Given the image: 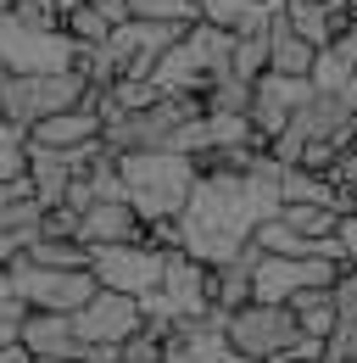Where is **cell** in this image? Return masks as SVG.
<instances>
[{"label":"cell","mask_w":357,"mask_h":363,"mask_svg":"<svg viewBox=\"0 0 357 363\" xmlns=\"http://www.w3.org/2000/svg\"><path fill=\"white\" fill-rule=\"evenodd\" d=\"M279 174H285V162L273 151H263L251 168H201V179L178 213V246L212 269L234 263L257 240V229L285 207Z\"/></svg>","instance_id":"1"},{"label":"cell","mask_w":357,"mask_h":363,"mask_svg":"<svg viewBox=\"0 0 357 363\" xmlns=\"http://www.w3.org/2000/svg\"><path fill=\"white\" fill-rule=\"evenodd\" d=\"M118 168H123L129 201L140 207L145 224L178 218L184 201H190V190H196V179H201V162L184 157V151H123Z\"/></svg>","instance_id":"2"},{"label":"cell","mask_w":357,"mask_h":363,"mask_svg":"<svg viewBox=\"0 0 357 363\" xmlns=\"http://www.w3.org/2000/svg\"><path fill=\"white\" fill-rule=\"evenodd\" d=\"M229 67H234V28L190 23L184 40L157 62L151 84H157V95H207V84Z\"/></svg>","instance_id":"3"},{"label":"cell","mask_w":357,"mask_h":363,"mask_svg":"<svg viewBox=\"0 0 357 363\" xmlns=\"http://www.w3.org/2000/svg\"><path fill=\"white\" fill-rule=\"evenodd\" d=\"M196 118H207V101L201 95H157L151 106H140V112H118V118H106V145L123 157V151H178V135L196 123Z\"/></svg>","instance_id":"4"},{"label":"cell","mask_w":357,"mask_h":363,"mask_svg":"<svg viewBox=\"0 0 357 363\" xmlns=\"http://www.w3.org/2000/svg\"><path fill=\"white\" fill-rule=\"evenodd\" d=\"M89 73L84 67H56V73H11L6 84H0V112L11 118V123H23V129H34L40 118L50 112H73V106H84L89 101Z\"/></svg>","instance_id":"5"},{"label":"cell","mask_w":357,"mask_h":363,"mask_svg":"<svg viewBox=\"0 0 357 363\" xmlns=\"http://www.w3.org/2000/svg\"><path fill=\"white\" fill-rule=\"evenodd\" d=\"M296 335H302V324L290 302H246L229 313V341L251 363H279L296 347Z\"/></svg>","instance_id":"6"},{"label":"cell","mask_w":357,"mask_h":363,"mask_svg":"<svg viewBox=\"0 0 357 363\" xmlns=\"http://www.w3.org/2000/svg\"><path fill=\"white\" fill-rule=\"evenodd\" d=\"M89 269L106 291H129V296H151L162 291L168 274V252L151 240H123V246H89Z\"/></svg>","instance_id":"7"},{"label":"cell","mask_w":357,"mask_h":363,"mask_svg":"<svg viewBox=\"0 0 357 363\" xmlns=\"http://www.w3.org/2000/svg\"><path fill=\"white\" fill-rule=\"evenodd\" d=\"M11 285L28 308H50V313H79L101 291L95 269H45V263H28V257L11 263Z\"/></svg>","instance_id":"8"},{"label":"cell","mask_w":357,"mask_h":363,"mask_svg":"<svg viewBox=\"0 0 357 363\" xmlns=\"http://www.w3.org/2000/svg\"><path fill=\"white\" fill-rule=\"evenodd\" d=\"M162 363H251L229 341V313L212 308L201 318H178L162 335Z\"/></svg>","instance_id":"9"},{"label":"cell","mask_w":357,"mask_h":363,"mask_svg":"<svg viewBox=\"0 0 357 363\" xmlns=\"http://www.w3.org/2000/svg\"><path fill=\"white\" fill-rule=\"evenodd\" d=\"M190 23H151V17H129L123 28H112L106 40V56L118 62V73H134V79H151L157 62L184 40Z\"/></svg>","instance_id":"10"},{"label":"cell","mask_w":357,"mask_h":363,"mask_svg":"<svg viewBox=\"0 0 357 363\" xmlns=\"http://www.w3.org/2000/svg\"><path fill=\"white\" fill-rule=\"evenodd\" d=\"M73 324H79V335H84V347H95V341H134L140 330H145V308H140V296H129V291H95L84 308L73 313Z\"/></svg>","instance_id":"11"},{"label":"cell","mask_w":357,"mask_h":363,"mask_svg":"<svg viewBox=\"0 0 357 363\" xmlns=\"http://www.w3.org/2000/svg\"><path fill=\"white\" fill-rule=\"evenodd\" d=\"M318 84L312 79H285V73H263L257 79V95H251V123H257V135L273 145V140L290 129V118L307 106Z\"/></svg>","instance_id":"12"},{"label":"cell","mask_w":357,"mask_h":363,"mask_svg":"<svg viewBox=\"0 0 357 363\" xmlns=\"http://www.w3.org/2000/svg\"><path fill=\"white\" fill-rule=\"evenodd\" d=\"M79 240L84 246H123V240H151V224L140 218L134 201H95L79 218Z\"/></svg>","instance_id":"13"},{"label":"cell","mask_w":357,"mask_h":363,"mask_svg":"<svg viewBox=\"0 0 357 363\" xmlns=\"http://www.w3.org/2000/svg\"><path fill=\"white\" fill-rule=\"evenodd\" d=\"M23 347L34 358H84V335L73 313H50V308H28L23 318Z\"/></svg>","instance_id":"14"},{"label":"cell","mask_w":357,"mask_h":363,"mask_svg":"<svg viewBox=\"0 0 357 363\" xmlns=\"http://www.w3.org/2000/svg\"><path fill=\"white\" fill-rule=\"evenodd\" d=\"M28 135H34V145H50V151H79V145H89V140L106 135V118H101L95 106H73V112L40 118Z\"/></svg>","instance_id":"15"},{"label":"cell","mask_w":357,"mask_h":363,"mask_svg":"<svg viewBox=\"0 0 357 363\" xmlns=\"http://www.w3.org/2000/svg\"><path fill=\"white\" fill-rule=\"evenodd\" d=\"M312 67H318V45L302 40L296 28H290V17L279 11L273 23H268V73H285V79H312Z\"/></svg>","instance_id":"16"},{"label":"cell","mask_w":357,"mask_h":363,"mask_svg":"<svg viewBox=\"0 0 357 363\" xmlns=\"http://www.w3.org/2000/svg\"><path fill=\"white\" fill-rule=\"evenodd\" d=\"M196 11H201V23H218L234 34H263L285 11V0H196Z\"/></svg>","instance_id":"17"},{"label":"cell","mask_w":357,"mask_h":363,"mask_svg":"<svg viewBox=\"0 0 357 363\" xmlns=\"http://www.w3.org/2000/svg\"><path fill=\"white\" fill-rule=\"evenodd\" d=\"M251 263H257V240L234 257V263H223V269H212V308H223V313H234V308H246L257 291H251Z\"/></svg>","instance_id":"18"},{"label":"cell","mask_w":357,"mask_h":363,"mask_svg":"<svg viewBox=\"0 0 357 363\" xmlns=\"http://www.w3.org/2000/svg\"><path fill=\"white\" fill-rule=\"evenodd\" d=\"M290 308H296V324H302V335H335L341 330V308H335V285H307V291H296L290 296Z\"/></svg>","instance_id":"19"},{"label":"cell","mask_w":357,"mask_h":363,"mask_svg":"<svg viewBox=\"0 0 357 363\" xmlns=\"http://www.w3.org/2000/svg\"><path fill=\"white\" fill-rule=\"evenodd\" d=\"M40 224L45 201L34 196V179H0V229H40Z\"/></svg>","instance_id":"20"},{"label":"cell","mask_w":357,"mask_h":363,"mask_svg":"<svg viewBox=\"0 0 357 363\" xmlns=\"http://www.w3.org/2000/svg\"><path fill=\"white\" fill-rule=\"evenodd\" d=\"M279 196H285V201L341 207V184H335V174H318V168H302V162H290V168L279 174Z\"/></svg>","instance_id":"21"},{"label":"cell","mask_w":357,"mask_h":363,"mask_svg":"<svg viewBox=\"0 0 357 363\" xmlns=\"http://www.w3.org/2000/svg\"><path fill=\"white\" fill-rule=\"evenodd\" d=\"M279 218H285L290 229H302L307 240H329V235L341 229L346 213H341V207H318V201H285V207H279Z\"/></svg>","instance_id":"22"},{"label":"cell","mask_w":357,"mask_h":363,"mask_svg":"<svg viewBox=\"0 0 357 363\" xmlns=\"http://www.w3.org/2000/svg\"><path fill=\"white\" fill-rule=\"evenodd\" d=\"M28 162H34V135L0 118V179H28Z\"/></svg>","instance_id":"23"},{"label":"cell","mask_w":357,"mask_h":363,"mask_svg":"<svg viewBox=\"0 0 357 363\" xmlns=\"http://www.w3.org/2000/svg\"><path fill=\"white\" fill-rule=\"evenodd\" d=\"M23 257H28V263H45V269H89L84 240H56V235H40Z\"/></svg>","instance_id":"24"},{"label":"cell","mask_w":357,"mask_h":363,"mask_svg":"<svg viewBox=\"0 0 357 363\" xmlns=\"http://www.w3.org/2000/svg\"><path fill=\"white\" fill-rule=\"evenodd\" d=\"M257 246H263V252H279V257H312V252H318V240H307L302 229H290L279 213L257 229Z\"/></svg>","instance_id":"25"},{"label":"cell","mask_w":357,"mask_h":363,"mask_svg":"<svg viewBox=\"0 0 357 363\" xmlns=\"http://www.w3.org/2000/svg\"><path fill=\"white\" fill-rule=\"evenodd\" d=\"M62 28H67L84 50H95V45H106V40H112V23L95 11V0H84L79 11H67V17H62Z\"/></svg>","instance_id":"26"},{"label":"cell","mask_w":357,"mask_h":363,"mask_svg":"<svg viewBox=\"0 0 357 363\" xmlns=\"http://www.w3.org/2000/svg\"><path fill=\"white\" fill-rule=\"evenodd\" d=\"M134 17H151V23H201L196 0H129Z\"/></svg>","instance_id":"27"},{"label":"cell","mask_w":357,"mask_h":363,"mask_svg":"<svg viewBox=\"0 0 357 363\" xmlns=\"http://www.w3.org/2000/svg\"><path fill=\"white\" fill-rule=\"evenodd\" d=\"M23 318H28L23 296H0V347H17L23 341Z\"/></svg>","instance_id":"28"},{"label":"cell","mask_w":357,"mask_h":363,"mask_svg":"<svg viewBox=\"0 0 357 363\" xmlns=\"http://www.w3.org/2000/svg\"><path fill=\"white\" fill-rule=\"evenodd\" d=\"M335 308H341V324H357V269H341V279H335Z\"/></svg>","instance_id":"29"},{"label":"cell","mask_w":357,"mask_h":363,"mask_svg":"<svg viewBox=\"0 0 357 363\" xmlns=\"http://www.w3.org/2000/svg\"><path fill=\"white\" fill-rule=\"evenodd\" d=\"M324 358H329V341H324V335H296V347L279 363H324Z\"/></svg>","instance_id":"30"},{"label":"cell","mask_w":357,"mask_h":363,"mask_svg":"<svg viewBox=\"0 0 357 363\" xmlns=\"http://www.w3.org/2000/svg\"><path fill=\"white\" fill-rule=\"evenodd\" d=\"M329 358H341V363H357V324H341V330L329 335Z\"/></svg>","instance_id":"31"},{"label":"cell","mask_w":357,"mask_h":363,"mask_svg":"<svg viewBox=\"0 0 357 363\" xmlns=\"http://www.w3.org/2000/svg\"><path fill=\"white\" fill-rule=\"evenodd\" d=\"M95 11H101V17L112 23V28H123V23L134 17V6H129V0H95Z\"/></svg>","instance_id":"32"},{"label":"cell","mask_w":357,"mask_h":363,"mask_svg":"<svg viewBox=\"0 0 357 363\" xmlns=\"http://www.w3.org/2000/svg\"><path fill=\"white\" fill-rule=\"evenodd\" d=\"M335 235H341V246H346V269H357V213H346Z\"/></svg>","instance_id":"33"},{"label":"cell","mask_w":357,"mask_h":363,"mask_svg":"<svg viewBox=\"0 0 357 363\" xmlns=\"http://www.w3.org/2000/svg\"><path fill=\"white\" fill-rule=\"evenodd\" d=\"M0 363H34V352L17 341V347H0Z\"/></svg>","instance_id":"34"},{"label":"cell","mask_w":357,"mask_h":363,"mask_svg":"<svg viewBox=\"0 0 357 363\" xmlns=\"http://www.w3.org/2000/svg\"><path fill=\"white\" fill-rule=\"evenodd\" d=\"M34 363H89V358H34Z\"/></svg>","instance_id":"35"},{"label":"cell","mask_w":357,"mask_h":363,"mask_svg":"<svg viewBox=\"0 0 357 363\" xmlns=\"http://www.w3.org/2000/svg\"><path fill=\"white\" fill-rule=\"evenodd\" d=\"M6 79H11V67H6V62H0V84H6Z\"/></svg>","instance_id":"36"},{"label":"cell","mask_w":357,"mask_h":363,"mask_svg":"<svg viewBox=\"0 0 357 363\" xmlns=\"http://www.w3.org/2000/svg\"><path fill=\"white\" fill-rule=\"evenodd\" d=\"M11 6H17V0H0V11H11Z\"/></svg>","instance_id":"37"},{"label":"cell","mask_w":357,"mask_h":363,"mask_svg":"<svg viewBox=\"0 0 357 363\" xmlns=\"http://www.w3.org/2000/svg\"><path fill=\"white\" fill-rule=\"evenodd\" d=\"M352 151H357V123H352Z\"/></svg>","instance_id":"38"},{"label":"cell","mask_w":357,"mask_h":363,"mask_svg":"<svg viewBox=\"0 0 357 363\" xmlns=\"http://www.w3.org/2000/svg\"><path fill=\"white\" fill-rule=\"evenodd\" d=\"M346 6H352V11H357V0H346Z\"/></svg>","instance_id":"39"},{"label":"cell","mask_w":357,"mask_h":363,"mask_svg":"<svg viewBox=\"0 0 357 363\" xmlns=\"http://www.w3.org/2000/svg\"><path fill=\"white\" fill-rule=\"evenodd\" d=\"M324 363H341V358H324Z\"/></svg>","instance_id":"40"}]
</instances>
